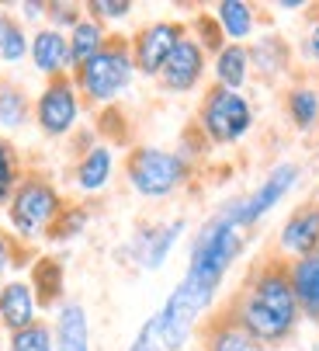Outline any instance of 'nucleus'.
Here are the masks:
<instances>
[{"mask_svg": "<svg viewBox=\"0 0 319 351\" xmlns=\"http://www.w3.org/2000/svg\"><path fill=\"white\" fill-rule=\"evenodd\" d=\"M246 243H250V230H243L233 198H226L219 209H212V216L201 219V226L188 243L184 275L177 278L170 295L160 303V310L149 313L167 351H188L205 317L216 310L222 285L229 271L240 265Z\"/></svg>", "mask_w": 319, "mask_h": 351, "instance_id": "1", "label": "nucleus"}, {"mask_svg": "<svg viewBox=\"0 0 319 351\" xmlns=\"http://www.w3.org/2000/svg\"><path fill=\"white\" fill-rule=\"evenodd\" d=\"M226 317L240 324L250 337H257L264 348L288 344L302 327V313H298L292 278H288V261L271 258L257 265L246 275L243 289L229 299Z\"/></svg>", "mask_w": 319, "mask_h": 351, "instance_id": "2", "label": "nucleus"}, {"mask_svg": "<svg viewBox=\"0 0 319 351\" xmlns=\"http://www.w3.org/2000/svg\"><path fill=\"white\" fill-rule=\"evenodd\" d=\"M191 171H194V157H188L184 149L142 143L125 154V184L132 195L146 198V202H167L177 191H184Z\"/></svg>", "mask_w": 319, "mask_h": 351, "instance_id": "3", "label": "nucleus"}, {"mask_svg": "<svg viewBox=\"0 0 319 351\" xmlns=\"http://www.w3.org/2000/svg\"><path fill=\"white\" fill-rule=\"evenodd\" d=\"M63 209H66V198H63L56 181H49L45 174H21L11 202L4 209L8 233L25 247L49 240V233L56 226V219L63 216Z\"/></svg>", "mask_w": 319, "mask_h": 351, "instance_id": "4", "label": "nucleus"}, {"mask_svg": "<svg viewBox=\"0 0 319 351\" xmlns=\"http://www.w3.org/2000/svg\"><path fill=\"white\" fill-rule=\"evenodd\" d=\"M136 77L139 73H136L125 35H112V42L94 60H87L80 70H73V84L84 97V105H94V108H115L132 90Z\"/></svg>", "mask_w": 319, "mask_h": 351, "instance_id": "5", "label": "nucleus"}, {"mask_svg": "<svg viewBox=\"0 0 319 351\" xmlns=\"http://www.w3.org/2000/svg\"><path fill=\"white\" fill-rule=\"evenodd\" d=\"M257 125V108L246 90H226V87H205L198 115H194V132L208 146H240Z\"/></svg>", "mask_w": 319, "mask_h": 351, "instance_id": "6", "label": "nucleus"}, {"mask_svg": "<svg viewBox=\"0 0 319 351\" xmlns=\"http://www.w3.org/2000/svg\"><path fill=\"white\" fill-rule=\"evenodd\" d=\"M298 181H302V164L285 157V160H278V164H271L268 171H264V178L250 191L233 195V206H236V216H240L243 230L253 233L278 206H285L288 195L298 188Z\"/></svg>", "mask_w": 319, "mask_h": 351, "instance_id": "7", "label": "nucleus"}, {"mask_svg": "<svg viewBox=\"0 0 319 351\" xmlns=\"http://www.w3.org/2000/svg\"><path fill=\"white\" fill-rule=\"evenodd\" d=\"M80 115H84V97H80L73 77L45 80L38 87L31 122L45 139H70L80 125Z\"/></svg>", "mask_w": 319, "mask_h": 351, "instance_id": "8", "label": "nucleus"}, {"mask_svg": "<svg viewBox=\"0 0 319 351\" xmlns=\"http://www.w3.org/2000/svg\"><path fill=\"white\" fill-rule=\"evenodd\" d=\"M188 226H191L188 216H170V219L142 223V226L129 237L122 258H125L129 265H136L139 271H160V268L170 261L174 250L181 247V240L188 237Z\"/></svg>", "mask_w": 319, "mask_h": 351, "instance_id": "9", "label": "nucleus"}, {"mask_svg": "<svg viewBox=\"0 0 319 351\" xmlns=\"http://www.w3.org/2000/svg\"><path fill=\"white\" fill-rule=\"evenodd\" d=\"M184 35H188V21H177V18H153V21L139 25L129 35V53H132L136 73L146 80H156L167 56L177 49V42Z\"/></svg>", "mask_w": 319, "mask_h": 351, "instance_id": "10", "label": "nucleus"}, {"mask_svg": "<svg viewBox=\"0 0 319 351\" xmlns=\"http://www.w3.org/2000/svg\"><path fill=\"white\" fill-rule=\"evenodd\" d=\"M208 53L198 45V38H191V32L177 42V49L167 56L164 70H160L156 84L160 90H167V94H194L205 77H208Z\"/></svg>", "mask_w": 319, "mask_h": 351, "instance_id": "11", "label": "nucleus"}, {"mask_svg": "<svg viewBox=\"0 0 319 351\" xmlns=\"http://www.w3.org/2000/svg\"><path fill=\"white\" fill-rule=\"evenodd\" d=\"M115 171H118V149H115L112 143L97 139V143H87V146H84V154H80L77 164H73L70 181H73L77 195L94 198V195H104V191L112 188Z\"/></svg>", "mask_w": 319, "mask_h": 351, "instance_id": "12", "label": "nucleus"}, {"mask_svg": "<svg viewBox=\"0 0 319 351\" xmlns=\"http://www.w3.org/2000/svg\"><path fill=\"white\" fill-rule=\"evenodd\" d=\"M319 250V202L295 206L278 226V258L298 261Z\"/></svg>", "mask_w": 319, "mask_h": 351, "instance_id": "13", "label": "nucleus"}, {"mask_svg": "<svg viewBox=\"0 0 319 351\" xmlns=\"http://www.w3.org/2000/svg\"><path fill=\"white\" fill-rule=\"evenodd\" d=\"M52 344H56V351H94L90 310L84 299L66 295L52 310Z\"/></svg>", "mask_w": 319, "mask_h": 351, "instance_id": "14", "label": "nucleus"}, {"mask_svg": "<svg viewBox=\"0 0 319 351\" xmlns=\"http://www.w3.org/2000/svg\"><path fill=\"white\" fill-rule=\"evenodd\" d=\"M28 60L35 66L38 77L45 80H60V77H73V56H70V42L63 32L56 28H35L31 32V49H28Z\"/></svg>", "mask_w": 319, "mask_h": 351, "instance_id": "15", "label": "nucleus"}, {"mask_svg": "<svg viewBox=\"0 0 319 351\" xmlns=\"http://www.w3.org/2000/svg\"><path fill=\"white\" fill-rule=\"evenodd\" d=\"M38 313H42V306H38V295L28 278H8L0 285V327L8 334L31 327L38 320Z\"/></svg>", "mask_w": 319, "mask_h": 351, "instance_id": "16", "label": "nucleus"}, {"mask_svg": "<svg viewBox=\"0 0 319 351\" xmlns=\"http://www.w3.org/2000/svg\"><path fill=\"white\" fill-rule=\"evenodd\" d=\"M246 49H250V70H253L257 80L275 84V80L288 77V70H292V45H288L285 35L260 32Z\"/></svg>", "mask_w": 319, "mask_h": 351, "instance_id": "17", "label": "nucleus"}, {"mask_svg": "<svg viewBox=\"0 0 319 351\" xmlns=\"http://www.w3.org/2000/svg\"><path fill=\"white\" fill-rule=\"evenodd\" d=\"M288 278H292V292H295L302 324L319 327V250L309 258L288 261Z\"/></svg>", "mask_w": 319, "mask_h": 351, "instance_id": "18", "label": "nucleus"}, {"mask_svg": "<svg viewBox=\"0 0 319 351\" xmlns=\"http://www.w3.org/2000/svg\"><path fill=\"white\" fill-rule=\"evenodd\" d=\"M208 73H212V84H216V87L246 90V84L253 80L250 49H246V45H236V42H226L219 53L208 60Z\"/></svg>", "mask_w": 319, "mask_h": 351, "instance_id": "19", "label": "nucleus"}, {"mask_svg": "<svg viewBox=\"0 0 319 351\" xmlns=\"http://www.w3.org/2000/svg\"><path fill=\"white\" fill-rule=\"evenodd\" d=\"M212 18H216L219 32L226 42H236V45H246L257 38V28H260V14L250 0H219L212 8Z\"/></svg>", "mask_w": 319, "mask_h": 351, "instance_id": "20", "label": "nucleus"}, {"mask_svg": "<svg viewBox=\"0 0 319 351\" xmlns=\"http://www.w3.org/2000/svg\"><path fill=\"white\" fill-rule=\"evenodd\" d=\"M198 334H201V351H271V348H264L257 337H250L240 324H233L226 313L201 324Z\"/></svg>", "mask_w": 319, "mask_h": 351, "instance_id": "21", "label": "nucleus"}, {"mask_svg": "<svg viewBox=\"0 0 319 351\" xmlns=\"http://www.w3.org/2000/svg\"><path fill=\"white\" fill-rule=\"evenodd\" d=\"M35 97L14 77H0V132H18L31 122Z\"/></svg>", "mask_w": 319, "mask_h": 351, "instance_id": "22", "label": "nucleus"}, {"mask_svg": "<svg viewBox=\"0 0 319 351\" xmlns=\"http://www.w3.org/2000/svg\"><path fill=\"white\" fill-rule=\"evenodd\" d=\"M31 289L38 295V306L42 310H56L63 299H66V271L60 258H35L31 265Z\"/></svg>", "mask_w": 319, "mask_h": 351, "instance_id": "23", "label": "nucleus"}, {"mask_svg": "<svg viewBox=\"0 0 319 351\" xmlns=\"http://www.w3.org/2000/svg\"><path fill=\"white\" fill-rule=\"evenodd\" d=\"M285 115L298 132L319 129V87L309 80H298L285 90Z\"/></svg>", "mask_w": 319, "mask_h": 351, "instance_id": "24", "label": "nucleus"}, {"mask_svg": "<svg viewBox=\"0 0 319 351\" xmlns=\"http://www.w3.org/2000/svg\"><path fill=\"white\" fill-rule=\"evenodd\" d=\"M66 42H70V56H73V70H80L87 60H94L97 53H101V49L104 45H108L112 42V32L108 28H104L101 21H94V18H80L77 21V28L66 35Z\"/></svg>", "mask_w": 319, "mask_h": 351, "instance_id": "25", "label": "nucleus"}, {"mask_svg": "<svg viewBox=\"0 0 319 351\" xmlns=\"http://www.w3.org/2000/svg\"><path fill=\"white\" fill-rule=\"evenodd\" d=\"M28 49H31L28 28L18 21V14H8L4 8H0V63H4V66L25 63Z\"/></svg>", "mask_w": 319, "mask_h": 351, "instance_id": "26", "label": "nucleus"}, {"mask_svg": "<svg viewBox=\"0 0 319 351\" xmlns=\"http://www.w3.org/2000/svg\"><path fill=\"white\" fill-rule=\"evenodd\" d=\"M8 351H56V344H52V324L35 320L31 327L8 334Z\"/></svg>", "mask_w": 319, "mask_h": 351, "instance_id": "27", "label": "nucleus"}, {"mask_svg": "<svg viewBox=\"0 0 319 351\" xmlns=\"http://www.w3.org/2000/svg\"><path fill=\"white\" fill-rule=\"evenodd\" d=\"M21 160H18V149L0 136V209H8V202H11V195H14V188H18V181H21Z\"/></svg>", "mask_w": 319, "mask_h": 351, "instance_id": "28", "label": "nucleus"}, {"mask_svg": "<svg viewBox=\"0 0 319 351\" xmlns=\"http://www.w3.org/2000/svg\"><path fill=\"white\" fill-rule=\"evenodd\" d=\"M87 226H90V209H87V206H70V202H66V209H63V216L56 219V226H52L49 240H52V243H70V240L84 237Z\"/></svg>", "mask_w": 319, "mask_h": 351, "instance_id": "29", "label": "nucleus"}, {"mask_svg": "<svg viewBox=\"0 0 319 351\" xmlns=\"http://www.w3.org/2000/svg\"><path fill=\"white\" fill-rule=\"evenodd\" d=\"M84 14L101 21L104 28H112V25H125L136 14V4H132V0H87Z\"/></svg>", "mask_w": 319, "mask_h": 351, "instance_id": "30", "label": "nucleus"}, {"mask_svg": "<svg viewBox=\"0 0 319 351\" xmlns=\"http://www.w3.org/2000/svg\"><path fill=\"white\" fill-rule=\"evenodd\" d=\"M188 32H191V38H198V45L205 49L208 56H216L219 49L226 45V38H222V32H219V25H216L212 14H198L194 21H188Z\"/></svg>", "mask_w": 319, "mask_h": 351, "instance_id": "31", "label": "nucleus"}, {"mask_svg": "<svg viewBox=\"0 0 319 351\" xmlns=\"http://www.w3.org/2000/svg\"><path fill=\"white\" fill-rule=\"evenodd\" d=\"M84 18V4H70V0H52L49 4V14H45V25L56 28L63 35H70L77 28V21Z\"/></svg>", "mask_w": 319, "mask_h": 351, "instance_id": "32", "label": "nucleus"}, {"mask_svg": "<svg viewBox=\"0 0 319 351\" xmlns=\"http://www.w3.org/2000/svg\"><path fill=\"white\" fill-rule=\"evenodd\" d=\"M21 254H25V243H18L8 230H0V285H4L11 268H18Z\"/></svg>", "mask_w": 319, "mask_h": 351, "instance_id": "33", "label": "nucleus"}, {"mask_svg": "<svg viewBox=\"0 0 319 351\" xmlns=\"http://www.w3.org/2000/svg\"><path fill=\"white\" fill-rule=\"evenodd\" d=\"M125 351H167V344L160 341V334H156L153 317H146V320H142V327L132 334V341H129V348H125Z\"/></svg>", "mask_w": 319, "mask_h": 351, "instance_id": "34", "label": "nucleus"}, {"mask_svg": "<svg viewBox=\"0 0 319 351\" xmlns=\"http://www.w3.org/2000/svg\"><path fill=\"white\" fill-rule=\"evenodd\" d=\"M298 53H302L305 63L319 66V18H312L309 28H305V35L298 38Z\"/></svg>", "mask_w": 319, "mask_h": 351, "instance_id": "35", "label": "nucleus"}, {"mask_svg": "<svg viewBox=\"0 0 319 351\" xmlns=\"http://www.w3.org/2000/svg\"><path fill=\"white\" fill-rule=\"evenodd\" d=\"M45 14H49L45 0H21V4H18V21H21L25 28H28V25L42 28V25H45Z\"/></svg>", "mask_w": 319, "mask_h": 351, "instance_id": "36", "label": "nucleus"}, {"mask_svg": "<svg viewBox=\"0 0 319 351\" xmlns=\"http://www.w3.org/2000/svg\"><path fill=\"white\" fill-rule=\"evenodd\" d=\"M275 11H309V4L305 0H278Z\"/></svg>", "mask_w": 319, "mask_h": 351, "instance_id": "37", "label": "nucleus"}, {"mask_svg": "<svg viewBox=\"0 0 319 351\" xmlns=\"http://www.w3.org/2000/svg\"><path fill=\"white\" fill-rule=\"evenodd\" d=\"M312 351H319V334H316V341H312Z\"/></svg>", "mask_w": 319, "mask_h": 351, "instance_id": "38", "label": "nucleus"}, {"mask_svg": "<svg viewBox=\"0 0 319 351\" xmlns=\"http://www.w3.org/2000/svg\"><path fill=\"white\" fill-rule=\"evenodd\" d=\"M0 330H4V327H0Z\"/></svg>", "mask_w": 319, "mask_h": 351, "instance_id": "39", "label": "nucleus"}]
</instances>
